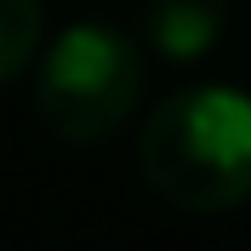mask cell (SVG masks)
Masks as SVG:
<instances>
[{"mask_svg":"<svg viewBox=\"0 0 251 251\" xmlns=\"http://www.w3.org/2000/svg\"><path fill=\"white\" fill-rule=\"evenodd\" d=\"M137 166L177 211H234L251 200V92L228 80L183 86L143 120Z\"/></svg>","mask_w":251,"mask_h":251,"instance_id":"obj_1","label":"cell"},{"mask_svg":"<svg viewBox=\"0 0 251 251\" xmlns=\"http://www.w3.org/2000/svg\"><path fill=\"white\" fill-rule=\"evenodd\" d=\"M143 97V51L114 23H69L40 46L34 114L63 143H109Z\"/></svg>","mask_w":251,"mask_h":251,"instance_id":"obj_2","label":"cell"},{"mask_svg":"<svg viewBox=\"0 0 251 251\" xmlns=\"http://www.w3.org/2000/svg\"><path fill=\"white\" fill-rule=\"evenodd\" d=\"M228 23V0H143V40L172 63L205 57Z\"/></svg>","mask_w":251,"mask_h":251,"instance_id":"obj_3","label":"cell"},{"mask_svg":"<svg viewBox=\"0 0 251 251\" xmlns=\"http://www.w3.org/2000/svg\"><path fill=\"white\" fill-rule=\"evenodd\" d=\"M46 34V17H40V0H0V86L17 80L40 57V40Z\"/></svg>","mask_w":251,"mask_h":251,"instance_id":"obj_4","label":"cell"}]
</instances>
